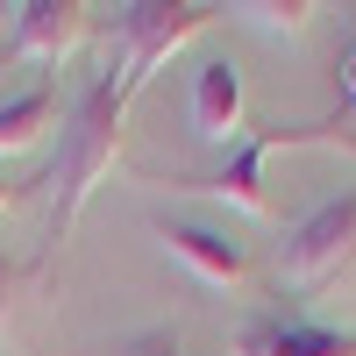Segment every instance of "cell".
<instances>
[{
  "instance_id": "cell-7",
  "label": "cell",
  "mask_w": 356,
  "mask_h": 356,
  "mask_svg": "<svg viewBox=\"0 0 356 356\" xmlns=\"http://www.w3.org/2000/svg\"><path fill=\"white\" fill-rule=\"evenodd\" d=\"M193 136L214 143V150H235L243 143V72L228 57H207L193 72Z\"/></svg>"
},
{
  "instance_id": "cell-8",
  "label": "cell",
  "mask_w": 356,
  "mask_h": 356,
  "mask_svg": "<svg viewBox=\"0 0 356 356\" xmlns=\"http://www.w3.org/2000/svg\"><path fill=\"white\" fill-rule=\"evenodd\" d=\"M235 356H356V335L278 321V314H250L243 328H235Z\"/></svg>"
},
{
  "instance_id": "cell-10",
  "label": "cell",
  "mask_w": 356,
  "mask_h": 356,
  "mask_svg": "<svg viewBox=\"0 0 356 356\" xmlns=\"http://www.w3.org/2000/svg\"><path fill=\"white\" fill-rule=\"evenodd\" d=\"M228 15H243L250 29H264V36H300L321 8H314V0H285V8H278V0H243V8H228Z\"/></svg>"
},
{
  "instance_id": "cell-3",
  "label": "cell",
  "mask_w": 356,
  "mask_h": 356,
  "mask_svg": "<svg viewBox=\"0 0 356 356\" xmlns=\"http://www.w3.org/2000/svg\"><path fill=\"white\" fill-rule=\"evenodd\" d=\"M228 8H207V0H122L107 8V43H114V79L129 86V100L157 79L164 57H178L193 36H207Z\"/></svg>"
},
{
  "instance_id": "cell-14",
  "label": "cell",
  "mask_w": 356,
  "mask_h": 356,
  "mask_svg": "<svg viewBox=\"0 0 356 356\" xmlns=\"http://www.w3.org/2000/svg\"><path fill=\"white\" fill-rule=\"evenodd\" d=\"M8 207H15V186H8V171H0V214H8Z\"/></svg>"
},
{
  "instance_id": "cell-2",
  "label": "cell",
  "mask_w": 356,
  "mask_h": 356,
  "mask_svg": "<svg viewBox=\"0 0 356 356\" xmlns=\"http://www.w3.org/2000/svg\"><path fill=\"white\" fill-rule=\"evenodd\" d=\"M278 150H356V122L349 114H328V122H271V129H243V143L207 171L186 178L178 193H207L221 207H243V214H271V193H264V164Z\"/></svg>"
},
{
  "instance_id": "cell-12",
  "label": "cell",
  "mask_w": 356,
  "mask_h": 356,
  "mask_svg": "<svg viewBox=\"0 0 356 356\" xmlns=\"http://www.w3.org/2000/svg\"><path fill=\"white\" fill-rule=\"evenodd\" d=\"M107 356H186V349H178V335H164V328H150V335H129L122 349H107Z\"/></svg>"
},
{
  "instance_id": "cell-13",
  "label": "cell",
  "mask_w": 356,
  "mask_h": 356,
  "mask_svg": "<svg viewBox=\"0 0 356 356\" xmlns=\"http://www.w3.org/2000/svg\"><path fill=\"white\" fill-rule=\"evenodd\" d=\"M335 79H342V100H349V107H356V43H349V50H342V65H335Z\"/></svg>"
},
{
  "instance_id": "cell-6",
  "label": "cell",
  "mask_w": 356,
  "mask_h": 356,
  "mask_svg": "<svg viewBox=\"0 0 356 356\" xmlns=\"http://www.w3.org/2000/svg\"><path fill=\"white\" fill-rule=\"evenodd\" d=\"M157 243L186 264V271L200 285H214V292H235L250 278V250L243 243H228L221 228H207V221H178V214H157Z\"/></svg>"
},
{
  "instance_id": "cell-4",
  "label": "cell",
  "mask_w": 356,
  "mask_h": 356,
  "mask_svg": "<svg viewBox=\"0 0 356 356\" xmlns=\"http://www.w3.org/2000/svg\"><path fill=\"white\" fill-rule=\"evenodd\" d=\"M349 264H356V193H335L285 235V285L292 292H321Z\"/></svg>"
},
{
  "instance_id": "cell-11",
  "label": "cell",
  "mask_w": 356,
  "mask_h": 356,
  "mask_svg": "<svg viewBox=\"0 0 356 356\" xmlns=\"http://www.w3.org/2000/svg\"><path fill=\"white\" fill-rule=\"evenodd\" d=\"M43 264H15V257H0V328H8V314H15V300H22V285L36 278Z\"/></svg>"
},
{
  "instance_id": "cell-5",
  "label": "cell",
  "mask_w": 356,
  "mask_h": 356,
  "mask_svg": "<svg viewBox=\"0 0 356 356\" xmlns=\"http://www.w3.org/2000/svg\"><path fill=\"white\" fill-rule=\"evenodd\" d=\"M86 36H93L86 0H15V8H0V50L22 57V65H65Z\"/></svg>"
},
{
  "instance_id": "cell-9",
  "label": "cell",
  "mask_w": 356,
  "mask_h": 356,
  "mask_svg": "<svg viewBox=\"0 0 356 356\" xmlns=\"http://www.w3.org/2000/svg\"><path fill=\"white\" fill-rule=\"evenodd\" d=\"M50 122H57V86L50 79L22 86L15 100H0V157L8 150H36V143L50 136Z\"/></svg>"
},
{
  "instance_id": "cell-1",
  "label": "cell",
  "mask_w": 356,
  "mask_h": 356,
  "mask_svg": "<svg viewBox=\"0 0 356 356\" xmlns=\"http://www.w3.org/2000/svg\"><path fill=\"white\" fill-rule=\"evenodd\" d=\"M122 122H129V86L114 79V65L86 86L65 107V129H57V171H50V250L79 228L86 200L100 193V178L122 157Z\"/></svg>"
}]
</instances>
